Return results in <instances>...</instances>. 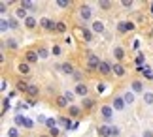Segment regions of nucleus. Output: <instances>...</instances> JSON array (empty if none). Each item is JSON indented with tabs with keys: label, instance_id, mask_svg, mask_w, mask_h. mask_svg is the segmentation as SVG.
I'll return each mask as SVG.
<instances>
[{
	"label": "nucleus",
	"instance_id": "58836bf2",
	"mask_svg": "<svg viewBox=\"0 0 153 137\" xmlns=\"http://www.w3.org/2000/svg\"><path fill=\"white\" fill-rule=\"evenodd\" d=\"M10 100H11V98H4V105H2V113H6V111H8V107H10Z\"/></svg>",
	"mask_w": 153,
	"mask_h": 137
},
{
	"label": "nucleus",
	"instance_id": "b1692460",
	"mask_svg": "<svg viewBox=\"0 0 153 137\" xmlns=\"http://www.w3.org/2000/svg\"><path fill=\"white\" fill-rule=\"evenodd\" d=\"M123 98H125L127 105H128V103H134V92H131V90H128V92H125V94H123Z\"/></svg>",
	"mask_w": 153,
	"mask_h": 137
},
{
	"label": "nucleus",
	"instance_id": "de8ad7c7",
	"mask_svg": "<svg viewBox=\"0 0 153 137\" xmlns=\"http://www.w3.org/2000/svg\"><path fill=\"white\" fill-rule=\"evenodd\" d=\"M49 135H51V137H57V135H59V128H51Z\"/></svg>",
	"mask_w": 153,
	"mask_h": 137
},
{
	"label": "nucleus",
	"instance_id": "c9c22d12",
	"mask_svg": "<svg viewBox=\"0 0 153 137\" xmlns=\"http://www.w3.org/2000/svg\"><path fill=\"white\" fill-rule=\"evenodd\" d=\"M4 43L8 45L10 49H17V41H15V40H8V41H4Z\"/></svg>",
	"mask_w": 153,
	"mask_h": 137
},
{
	"label": "nucleus",
	"instance_id": "4be33fe9",
	"mask_svg": "<svg viewBox=\"0 0 153 137\" xmlns=\"http://www.w3.org/2000/svg\"><path fill=\"white\" fill-rule=\"evenodd\" d=\"M131 88H132V92H142L144 90V85H142V81H132Z\"/></svg>",
	"mask_w": 153,
	"mask_h": 137
},
{
	"label": "nucleus",
	"instance_id": "6e6552de",
	"mask_svg": "<svg viewBox=\"0 0 153 137\" xmlns=\"http://www.w3.org/2000/svg\"><path fill=\"white\" fill-rule=\"evenodd\" d=\"M38 51H27L25 53V62L27 64H34V62H38Z\"/></svg>",
	"mask_w": 153,
	"mask_h": 137
},
{
	"label": "nucleus",
	"instance_id": "423d86ee",
	"mask_svg": "<svg viewBox=\"0 0 153 137\" xmlns=\"http://www.w3.org/2000/svg\"><path fill=\"white\" fill-rule=\"evenodd\" d=\"M132 28H134V25H132L131 21H121L119 25H117V32H119V34H125L128 30H132Z\"/></svg>",
	"mask_w": 153,
	"mask_h": 137
},
{
	"label": "nucleus",
	"instance_id": "8fccbe9b",
	"mask_svg": "<svg viewBox=\"0 0 153 137\" xmlns=\"http://www.w3.org/2000/svg\"><path fill=\"white\" fill-rule=\"evenodd\" d=\"M144 137H153V132H146V133H144Z\"/></svg>",
	"mask_w": 153,
	"mask_h": 137
},
{
	"label": "nucleus",
	"instance_id": "f8f14e48",
	"mask_svg": "<svg viewBox=\"0 0 153 137\" xmlns=\"http://www.w3.org/2000/svg\"><path fill=\"white\" fill-rule=\"evenodd\" d=\"M55 105L59 107V109H64V107H70L72 103H70L64 96H57V98H55Z\"/></svg>",
	"mask_w": 153,
	"mask_h": 137
},
{
	"label": "nucleus",
	"instance_id": "dca6fc26",
	"mask_svg": "<svg viewBox=\"0 0 153 137\" xmlns=\"http://www.w3.org/2000/svg\"><path fill=\"white\" fill-rule=\"evenodd\" d=\"M61 70H62L66 75H74V71H76V70H74V66H72L70 62H64L62 66H61Z\"/></svg>",
	"mask_w": 153,
	"mask_h": 137
},
{
	"label": "nucleus",
	"instance_id": "9b49d317",
	"mask_svg": "<svg viewBox=\"0 0 153 137\" xmlns=\"http://www.w3.org/2000/svg\"><path fill=\"white\" fill-rule=\"evenodd\" d=\"M98 135H100V137H114V135H111V126H108V124L98 126Z\"/></svg>",
	"mask_w": 153,
	"mask_h": 137
},
{
	"label": "nucleus",
	"instance_id": "6ab92c4d",
	"mask_svg": "<svg viewBox=\"0 0 153 137\" xmlns=\"http://www.w3.org/2000/svg\"><path fill=\"white\" fill-rule=\"evenodd\" d=\"M114 73H115L117 77H123V75H125V68H123L119 62H115V64H114Z\"/></svg>",
	"mask_w": 153,
	"mask_h": 137
},
{
	"label": "nucleus",
	"instance_id": "473e14b6",
	"mask_svg": "<svg viewBox=\"0 0 153 137\" xmlns=\"http://www.w3.org/2000/svg\"><path fill=\"white\" fill-rule=\"evenodd\" d=\"M98 6H100L102 10H110V8H111V2H108V0H100V2H98Z\"/></svg>",
	"mask_w": 153,
	"mask_h": 137
},
{
	"label": "nucleus",
	"instance_id": "e433bc0d",
	"mask_svg": "<svg viewBox=\"0 0 153 137\" xmlns=\"http://www.w3.org/2000/svg\"><path fill=\"white\" fill-rule=\"evenodd\" d=\"M74 94H76V92H70V90H66V92H64V94H62V96H64V98H66V100H68V102H70V103H72V100H74Z\"/></svg>",
	"mask_w": 153,
	"mask_h": 137
},
{
	"label": "nucleus",
	"instance_id": "2eb2a0df",
	"mask_svg": "<svg viewBox=\"0 0 153 137\" xmlns=\"http://www.w3.org/2000/svg\"><path fill=\"white\" fill-rule=\"evenodd\" d=\"M25 26H27V28H36V26H38V21L34 19L32 15H28L27 19H25Z\"/></svg>",
	"mask_w": 153,
	"mask_h": 137
},
{
	"label": "nucleus",
	"instance_id": "c85d7f7f",
	"mask_svg": "<svg viewBox=\"0 0 153 137\" xmlns=\"http://www.w3.org/2000/svg\"><path fill=\"white\" fill-rule=\"evenodd\" d=\"M59 122H61V124H62L64 128H68V130H70V128H74V124L70 122L68 118H64V116H59Z\"/></svg>",
	"mask_w": 153,
	"mask_h": 137
},
{
	"label": "nucleus",
	"instance_id": "cd10ccee",
	"mask_svg": "<svg viewBox=\"0 0 153 137\" xmlns=\"http://www.w3.org/2000/svg\"><path fill=\"white\" fill-rule=\"evenodd\" d=\"M15 17H17V19H27V17H28L27 15V10L25 8H19V10L15 11Z\"/></svg>",
	"mask_w": 153,
	"mask_h": 137
},
{
	"label": "nucleus",
	"instance_id": "7c9ffc66",
	"mask_svg": "<svg viewBox=\"0 0 153 137\" xmlns=\"http://www.w3.org/2000/svg\"><path fill=\"white\" fill-rule=\"evenodd\" d=\"M0 26H2V28H0L2 32H8L10 28H11V26H10V21H8V19H2V23H0Z\"/></svg>",
	"mask_w": 153,
	"mask_h": 137
},
{
	"label": "nucleus",
	"instance_id": "f257e3e1",
	"mask_svg": "<svg viewBox=\"0 0 153 137\" xmlns=\"http://www.w3.org/2000/svg\"><path fill=\"white\" fill-rule=\"evenodd\" d=\"M100 115H102V120L104 122H111V120H114V107L102 105L100 107Z\"/></svg>",
	"mask_w": 153,
	"mask_h": 137
},
{
	"label": "nucleus",
	"instance_id": "f03ea898",
	"mask_svg": "<svg viewBox=\"0 0 153 137\" xmlns=\"http://www.w3.org/2000/svg\"><path fill=\"white\" fill-rule=\"evenodd\" d=\"M13 120H15L17 126H23V128H27V130H32V126H34V122L30 120V118H27V116H23V115H17Z\"/></svg>",
	"mask_w": 153,
	"mask_h": 137
},
{
	"label": "nucleus",
	"instance_id": "9d476101",
	"mask_svg": "<svg viewBox=\"0 0 153 137\" xmlns=\"http://www.w3.org/2000/svg\"><path fill=\"white\" fill-rule=\"evenodd\" d=\"M55 25L57 23H53L51 19H40V28H44V30H55Z\"/></svg>",
	"mask_w": 153,
	"mask_h": 137
},
{
	"label": "nucleus",
	"instance_id": "37998d69",
	"mask_svg": "<svg viewBox=\"0 0 153 137\" xmlns=\"http://www.w3.org/2000/svg\"><path fill=\"white\" fill-rule=\"evenodd\" d=\"M144 60H146V56H144V55H138V56H136V64H138V66H142Z\"/></svg>",
	"mask_w": 153,
	"mask_h": 137
},
{
	"label": "nucleus",
	"instance_id": "20e7f679",
	"mask_svg": "<svg viewBox=\"0 0 153 137\" xmlns=\"http://www.w3.org/2000/svg\"><path fill=\"white\" fill-rule=\"evenodd\" d=\"M111 107H114V111H123L127 107V102L123 96H115L114 98V103H111Z\"/></svg>",
	"mask_w": 153,
	"mask_h": 137
},
{
	"label": "nucleus",
	"instance_id": "7ed1b4c3",
	"mask_svg": "<svg viewBox=\"0 0 153 137\" xmlns=\"http://www.w3.org/2000/svg\"><path fill=\"white\" fill-rule=\"evenodd\" d=\"M87 60H89V66H87V71H98V66H100V58L98 56H95V55H89V58H87Z\"/></svg>",
	"mask_w": 153,
	"mask_h": 137
},
{
	"label": "nucleus",
	"instance_id": "4468645a",
	"mask_svg": "<svg viewBox=\"0 0 153 137\" xmlns=\"http://www.w3.org/2000/svg\"><path fill=\"white\" fill-rule=\"evenodd\" d=\"M91 30L97 32V34L104 32V23H102V21H95V23H93V26H91Z\"/></svg>",
	"mask_w": 153,
	"mask_h": 137
},
{
	"label": "nucleus",
	"instance_id": "39448f33",
	"mask_svg": "<svg viewBox=\"0 0 153 137\" xmlns=\"http://www.w3.org/2000/svg\"><path fill=\"white\" fill-rule=\"evenodd\" d=\"M98 71H100L102 75H111L114 73V64H110V62H100V66H98Z\"/></svg>",
	"mask_w": 153,
	"mask_h": 137
},
{
	"label": "nucleus",
	"instance_id": "09e8293b",
	"mask_svg": "<svg viewBox=\"0 0 153 137\" xmlns=\"http://www.w3.org/2000/svg\"><path fill=\"white\" fill-rule=\"evenodd\" d=\"M6 10H8V2H2V4H0V11L6 13Z\"/></svg>",
	"mask_w": 153,
	"mask_h": 137
},
{
	"label": "nucleus",
	"instance_id": "0eeeda50",
	"mask_svg": "<svg viewBox=\"0 0 153 137\" xmlns=\"http://www.w3.org/2000/svg\"><path fill=\"white\" fill-rule=\"evenodd\" d=\"M78 96H81V98H87V94H89V88H87V85L85 83H78L76 85V90H74Z\"/></svg>",
	"mask_w": 153,
	"mask_h": 137
},
{
	"label": "nucleus",
	"instance_id": "5701e85b",
	"mask_svg": "<svg viewBox=\"0 0 153 137\" xmlns=\"http://www.w3.org/2000/svg\"><path fill=\"white\" fill-rule=\"evenodd\" d=\"M55 32H59V34H64V32H66V25H64L62 21H59L57 25H55Z\"/></svg>",
	"mask_w": 153,
	"mask_h": 137
},
{
	"label": "nucleus",
	"instance_id": "bb28decb",
	"mask_svg": "<svg viewBox=\"0 0 153 137\" xmlns=\"http://www.w3.org/2000/svg\"><path fill=\"white\" fill-rule=\"evenodd\" d=\"M21 8H25V10H36V4H34V2H28V0H23V2H21Z\"/></svg>",
	"mask_w": 153,
	"mask_h": 137
},
{
	"label": "nucleus",
	"instance_id": "79ce46f5",
	"mask_svg": "<svg viewBox=\"0 0 153 137\" xmlns=\"http://www.w3.org/2000/svg\"><path fill=\"white\" fill-rule=\"evenodd\" d=\"M57 6H59V8H68V6H70V2H66V0H59V2H57Z\"/></svg>",
	"mask_w": 153,
	"mask_h": 137
},
{
	"label": "nucleus",
	"instance_id": "a19ab883",
	"mask_svg": "<svg viewBox=\"0 0 153 137\" xmlns=\"http://www.w3.org/2000/svg\"><path fill=\"white\" fill-rule=\"evenodd\" d=\"M144 75L148 77V79H153V71H151L149 68H144Z\"/></svg>",
	"mask_w": 153,
	"mask_h": 137
},
{
	"label": "nucleus",
	"instance_id": "49530a36",
	"mask_svg": "<svg viewBox=\"0 0 153 137\" xmlns=\"http://www.w3.org/2000/svg\"><path fill=\"white\" fill-rule=\"evenodd\" d=\"M111 135H114V137L119 135V128H117V126H111Z\"/></svg>",
	"mask_w": 153,
	"mask_h": 137
},
{
	"label": "nucleus",
	"instance_id": "a18cd8bd",
	"mask_svg": "<svg viewBox=\"0 0 153 137\" xmlns=\"http://www.w3.org/2000/svg\"><path fill=\"white\" fill-rule=\"evenodd\" d=\"M51 53H53V55H61V47H59V45H53Z\"/></svg>",
	"mask_w": 153,
	"mask_h": 137
},
{
	"label": "nucleus",
	"instance_id": "c756f323",
	"mask_svg": "<svg viewBox=\"0 0 153 137\" xmlns=\"http://www.w3.org/2000/svg\"><path fill=\"white\" fill-rule=\"evenodd\" d=\"M28 86H30V85H27V83H23V81H17V90L27 92V90H28Z\"/></svg>",
	"mask_w": 153,
	"mask_h": 137
},
{
	"label": "nucleus",
	"instance_id": "a211bd4d",
	"mask_svg": "<svg viewBox=\"0 0 153 137\" xmlns=\"http://www.w3.org/2000/svg\"><path fill=\"white\" fill-rule=\"evenodd\" d=\"M68 113H70V116H74V118H76V116H79L81 107H78V105H74V103H72V105L68 107Z\"/></svg>",
	"mask_w": 153,
	"mask_h": 137
},
{
	"label": "nucleus",
	"instance_id": "1a4fd4ad",
	"mask_svg": "<svg viewBox=\"0 0 153 137\" xmlns=\"http://www.w3.org/2000/svg\"><path fill=\"white\" fill-rule=\"evenodd\" d=\"M79 17L83 21H89L91 17H93V11H91L89 6H81V8H79Z\"/></svg>",
	"mask_w": 153,
	"mask_h": 137
},
{
	"label": "nucleus",
	"instance_id": "a878e982",
	"mask_svg": "<svg viewBox=\"0 0 153 137\" xmlns=\"http://www.w3.org/2000/svg\"><path fill=\"white\" fill-rule=\"evenodd\" d=\"M144 102L146 105H153V92H144Z\"/></svg>",
	"mask_w": 153,
	"mask_h": 137
},
{
	"label": "nucleus",
	"instance_id": "aec40b11",
	"mask_svg": "<svg viewBox=\"0 0 153 137\" xmlns=\"http://www.w3.org/2000/svg\"><path fill=\"white\" fill-rule=\"evenodd\" d=\"M81 36H83V40L87 41V43L93 41V30L91 28H83V30H81Z\"/></svg>",
	"mask_w": 153,
	"mask_h": 137
},
{
	"label": "nucleus",
	"instance_id": "72a5a7b5",
	"mask_svg": "<svg viewBox=\"0 0 153 137\" xmlns=\"http://www.w3.org/2000/svg\"><path fill=\"white\" fill-rule=\"evenodd\" d=\"M8 137H19V132H17V128H10V130H8Z\"/></svg>",
	"mask_w": 153,
	"mask_h": 137
},
{
	"label": "nucleus",
	"instance_id": "4c0bfd02",
	"mask_svg": "<svg viewBox=\"0 0 153 137\" xmlns=\"http://www.w3.org/2000/svg\"><path fill=\"white\" fill-rule=\"evenodd\" d=\"M72 77H74V79H76V81H78V83H79V81H81V77H83V73H81V71H79V70H76Z\"/></svg>",
	"mask_w": 153,
	"mask_h": 137
},
{
	"label": "nucleus",
	"instance_id": "c03bdc74",
	"mask_svg": "<svg viewBox=\"0 0 153 137\" xmlns=\"http://www.w3.org/2000/svg\"><path fill=\"white\" fill-rule=\"evenodd\" d=\"M55 118H48V122H45V124H48V128H55Z\"/></svg>",
	"mask_w": 153,
	"mask_h": 137
},
{
	"label": "nucleus",
	"instance_id": "ddd939ff",
	"mask_svg": "<svg viewBox=\"0 0 153 137\" xmlns=\"http://www.w3.org/2000/svg\"><path fill=\"white\" fill-rule=\"evenodd\" d=\"M114 56H115V60L121 64V60L125 58V51H123V47H115V49H114Z\"/></svg>",
	"mask_w": 153,
	"mask_h": 137
},
{
	"label": "nucleus",
	"instance_id": "f704fd0d",
	"mask_svg": "<svg viewBox=\"0 0 153 137\" xmlns=\"http://www.w3.org/2000/svg\"><path fill=\"white\" fill-rule=\"evenodd\" d=\"M10 26H11V30L19 28V25H17V19H15V17H10Z\"/></svg>",
	"mask_w": 153,
	"mask_h": 137
},
{
	"label": "nucleus",
	"instance_id": "f3484780",
	"mask_svg": "<svg viewBox=\"0 0 153 137\" xmlns=\"http://www.w3.org/2000/svg\"><path fill=\"white\" fill-rule=\"evenodd\" d=\"M81 107H83V109H93V107H95V100H91V98H83V102H81Z\"/></svg>",
	"mask_w": 153,
	"mask_h": 137
},
{
	"label": "nucleus",
	"instance_id": "393cba45",
	"mask_svg": "<svg viewBox=\"0 0 153 137\" xmlns=\"http://www.w3.org/2000/svg\"><path fill=\"white\" fill-rule=\"evenodd\" d=\"M28 71H30V66H28L27 62H21V64H19V73H23V75H27Z\"/></svg>",
	"mask_w": 153,
	"mask_h": 137
},
{
	"label": "nucleus",
	"instance_id": "ea45409f",
	"mask_svg": "<svg viewBox=\"0 0 153 137\" xmlns=\"http://www.w3.org/2000/svg\"><path fill=\"white\" fill-rule=\"evenodd\" d=\"M104 90H106V85H104V83H98V85H97V92H98V94H102Z\"/></svg>",
	"mask_w": 153,
	"mask_h": 137
},
{
	"label": "nucleus",
	"instance_id": "2f4dec72",
	"mask_svg": "<svg viewBox=\"0 0 153 137\" xmlns=\"http://www.w3.org/2000/svg\"><path fill=\"white\" fill-rule=\"evenodd\" d=\"M48 55H49V51L45 49V47H40V49H38V56L40 58H48Z\"/></svg>",
	"mask_w": 153,
	"mask_h": 137
},
{
	"label": "nucleus",
	"instance_id": "412c9836",
	"mask_svg": "<svg viewBox=\"0 0 153 137\" xmlns=\"http://www.w3.org/2000/svg\"><path fill=\"white\" fill-rule=\"evenodd\" d=\"M27 94H28L30 98H36L38 94H40V88H38L36 85H30V86H28V90H27Z\"/></svg>",
	"mask_w": 153,
	"mask_h": 137
}]
</instances>
